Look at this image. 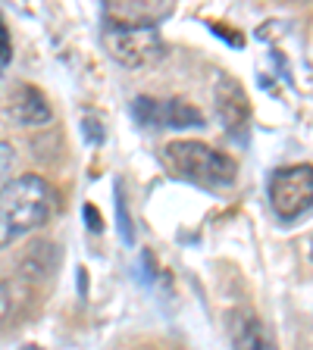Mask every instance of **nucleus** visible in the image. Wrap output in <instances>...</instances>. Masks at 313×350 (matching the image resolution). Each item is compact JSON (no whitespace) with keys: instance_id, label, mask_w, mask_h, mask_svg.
<instances>
[{"instance_id":"7","label":"nucleus","mask_w":313,"mask_h":350,"mask_svg":"<svg viewBox=\"0 0 313 350\" xmlns=\"http://www.w3.org/2000/svg\"><path fill=\"white\" fill-rule=\"evenodd\" d=\"M226 325L229 338H232V350H279L266 322L260 316H254L251 310H232L226 316Z\"/></svg>"},{"instance_id":"3","label":"nucleus","mask_w":313,"mask_h":350,"mask_svg":"<svg viewBox=\"0 0 313 350\" xmlns=\"http://www.w3.org/2000/svg\"><path fill=\"white\" fill-rule=\"evenodd\" d=\"M103 47L116 63L123 66H141L160 57L163 41L157 29H129V25H107L101 29Z\"/></svg>"},{"instance_id":"13","label":"nucleus","mask_w":313,"mask_h":350,"mask_svg":"<svg viewBox=\"0 0 313 350\" xmlns=\"http://www.w3.org/2000/svg\"><path fill=\"white\" fill-rule=\"evenodd\" d=\"M85 219H88V226H91V232H101V228H103V222L97 219L95 206H85Z\"/></svg>"},{"instance_id":"9","label":"nucleus","mask_w":313,"mask_h":350,"mask_svg":"<svg viewBox=\"0 0 313 350\" xmlns=\"http://www.w3.org/2000/svg\"><path fill=\"white\" fill-rule=\"evenodd\" d=\"M13 166H16V153L7 141H0V185L10 182V175H13Z\"/></svg>"},{"instance_id":"5","label":"nucleus","mask_w":313,"mask_h":350,"mask_svg":"<svg viewBox=\"0 0 313 350\" xmlns=\"http://www.w3.org/2000/svg\"><path fill=\"white\" fill-rule=\"evenodd\" d=\"M132 116L141 129L163 131V129H185V125H204V116L182 100H153V97H135Z\"/></svg>"},{"instance_id":"10","label":"nucleus","mask_w":313,"mask_h":350,"mask_svg":"<svg viewBox=\"0 0 313 350\" xmlns=\"http://www.w3.org/2000/svg\"><path fill=\"white\" fill-rule=\"evenodd\" d=\"M10 313H13V294H10V284L0 282V328L10 319Z\"/></svg>"},{"instance_id":"12","label":"nucleus","mask_w":313,"mask_h":350,"mask_svg":"<svg viewBox=\"0 0 313 350\" xmlns=\"http://www.w3.org/2000/svg\"><path fill=\"white\" fill-rule=\"evenodd\" d=\"M85 135H88V141H91V144H97V141H103V125H97L95 119H85Z\"/></svg>"},{"instance_id":"6","label":"nucleus","mask_w":313,"mask_h":350,"mask_svg":"<svg viewBox=\"0 0 313 350\" xmlns=\"http://www.w3.org/2000/svg\"><path fill=\"white\" fill-rule=\"evenodd\" d=\"M166 16H173L169 0H110L103 3L101 19L107 25H129V29H157Z\"/></svg>"},{"instance_id":"4","label":"nucleus","mask_w":313,"mask_h":350,"mask_svg":"<svg viewBox=\"0 0 313 350\" xmlns=\"http://www.w3.org/2000/svg\"><path fill=\"white\" fill-rule=\"evenodd\" d=\"M313 200V182H310V166H285L276 169L270 178V204L276 210V216L295 219L301 213L310 210Z\"/></svg>"},{"instance_id":"8","label":"nucleus","mask_w":313,"mask_h":350,"mask_svg":"<svg viewBox=\"0 0 313 350\" xmlns=\"http://www.w3.org/2000/svg\"><path fill=\"white\" fill-rule=\"evenodd\" d=\"M13 113H16V119L25 125L51 122V107H47V100H44V94L38 88H19V91H16Z\"/></svg>"},{"instance_id":"1","label":"nucleus","mask_w":313,"mask_h":350,"mask_svg":"<svg viewBox=\"0 0 313 350\" xmlns=\"http://www.w3.org/2000/svg\"><path fill=\"white\" fill-rule=\"evenodd\" d=\"M53 206V191L41 175L25 172L0 185V247L32 234L47 222Z\"/></svg>"},{"instance_id":"2","label":"nucleus","mask_w":313,"mask_h":350,"mask_svg":"<svg viewBox=\"0 0 313 350\" xmlns=\"http://www.w3.org/2000/svg\"><path fill=\"white\" fill-rule=\"evenodd\" d=\"M163 163H166V169L173 175L210 191H226L238 178V166H235L232 157H226L223 150L204 144V141H191V138L169 141L163 147Z\"/></svg>"},{"instance_id":"11","label":"nucleus","mask_w":313,"mask_h":350,"mask_svg":"<svg viewBox=\"0 0 313 350\" xmlns=\"http://www.w3.org/2000/svg\"><path fill=\"white\" fill-rule=\"evenodd\" d=\"M10 53H13V44H10V35H7V25L0 22V69L10 63Z\"/></svg>"}]
</instances>
